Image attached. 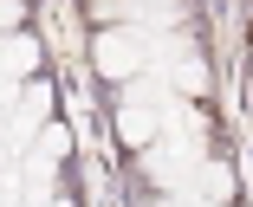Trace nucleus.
Instances as JSON below:
<instances>
[{"label":"nucleus","mask_w":253,"mask_h":207,"mask_svg":"<svg viewBox=\"0 0 253 207\" xmlns=\"http://www.w3.org/2000/svg\"><path fill=\"white\" fill-rule=\"evenodd\" d=\"M20 110L26 117H45V110H52V84H45V78H26V104H20Z\"/></svg>","instance_id":"nucleus-6"},{"label":"nucleus","mask_w":253,"mask_h":207,"mask_svg":"<svg viewBox=\"0 0 253 207\" xmlns=\"http://www.w3.org/2000/svg\"><path fill=\"white\" fill-rule=\"evenodd\" d=\"M0 65H7V71H20V78H33V71H39V39L13 33L7 45H0Z\"/></svg>","instance_id":"nucleus-2"},{"label":"nucleus","mask_w":253,"mask_h":207,"mask_svg":"<svg viewBox=\"0 0 253 207\" xmlns=\"http://www.w3.org/2000/svg\"><path fill=\"white\" fill-rule=\"evenodd\" d=\"M117 130H124V142H149V136H156V117H149L143 104H124V110H117Z\"/></svg>","instance_id":"nucleus-4"},{"label":"nucleus","mask_w":253,"mask_h":207,"mask_svg":"<svg viewBox=\"0 0 253 207\" xmlns=\"http://www.w3.org/2000/svg\"><path fill=\"white\" fill-rule=\"evenodd\" d=\"M26 20V7H20V0H0V26H20Z\"/></svg>","instance_id":"nucleus-8"},{"label":"nucleus","mask_w":253,"mask_h":207,"mask_svg":"<svg viewBox=\"0 0 253 207\" xmlns=\"http://www.w3.org/2000/svg\"><path fill=\"white\" fill-rule=\"evenodd\" d=\"M175 84H182V91H201V84H208V71H201L195 59H182V65H175Z\"/></svg>","instance_id":"nucleus-7"},{"label":"nucleus","mask_w":253,"mask_h":207,"mask_svg":"<svg viewBox=\"0 0 253 207\" xmlns=\"http://www.w3.org/2000/svg\"><path fill=\"white\" fill-rule=\"evenodd\" d=\"M201 194L227 201V194H234V169H227V162H208V169H201Z\"/></svg>","instance_id":"nucleus-5"},{"label":"nucleus","mask_w":253,"mask_h":207,"mask_svg":"<svg viewBox=\"0 0 253 207\" xmlns=\"http://www.w3.org/2000/svg\"><path fill=\"white\" fill-rule=\"evenodd\" d=\"M91 59H97V71H104V78H130V71L143 65V39H136V33H97Z\"/></svg>","instance_id":"nucleus-1"},{"label":"nucleus","mask_w":253,"mask_h":207,"mask_svg":"<svg viewBox=\"0 0 253 207\" xmlns=\"http://www.w3.org/2000/svg\"><path fill=\"white\" fill-rule=\"evenodd\" d=\"M33 155L59 169L65 155H72V130H65V123H39V142H33Z\"/></svg>","instance_id":"nucleus-3"}]
</instances>
